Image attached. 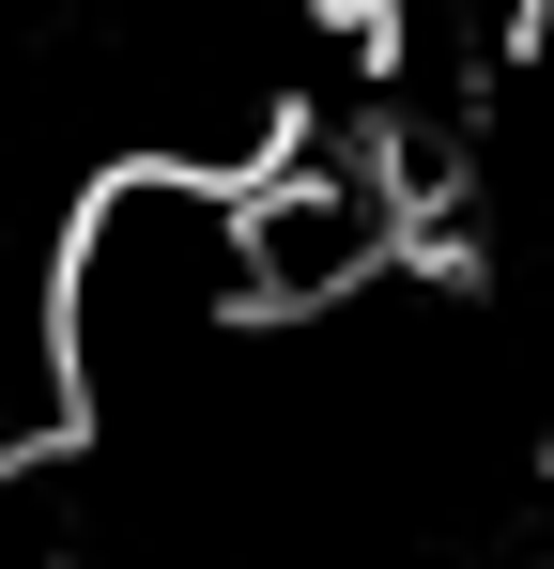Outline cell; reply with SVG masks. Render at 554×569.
Listing matches in <instances>:
<instances>
[{
  "mask_svg": "<svg viewBox=\"0 0 554 569\" xmlns=\"http://www.w3.org/2000/svg\"><path fill=\"white\" fill-rule=\"evenodd\" d=\"M47 323H62V385H78L92 431L200 400L231 323H263L247 231H231V170L123 154L108 186H78V216L47 231Z\"/></svg>",
  "mask_w": 554,
  "mask_h": 569,
  "instance_id": "1",
  "label": "cell"
},
{
  "mask_svg": "<svg viewBox=\"0 0 554 569\" xmlns=\"http://www.w3.org/2000/svg\"><path fill=\"white\" fill-rule=\"evenodd\" d=\"M416 216H432V186L400 170V139H385V123H324V108H293L263 154L231 170V231H247L263 323H339V308H369V292L400 278Z\"/></svg>",
  "mask_w": 554,
  "mask_h": 569,
  "instance_id": "2",
  "label": "cell"
},
{
  "mask_svg": "<svg viewBox=\"0 0 554 569\" xmlns=\"http://www.w3.org/2000/svg\"><path fill=\"white\" fill-rule=\"evenodd\" d=\"M524 569H554V447H540V477H524Z\"/></svg>",
  "mask_w": 554,
  "mask_h": 569,
  "instance_id": "3",
  "label": "cell"
}]
</instances>
